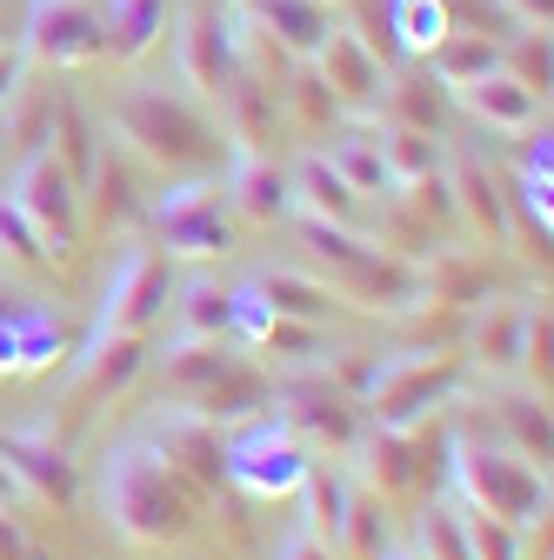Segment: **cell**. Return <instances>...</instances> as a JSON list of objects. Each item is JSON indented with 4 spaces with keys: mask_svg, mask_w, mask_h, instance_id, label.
Segmentation results:
<instances>
[{
    "mask_svg": "<svg viewBox=\"0 0 554 560\" xmlns=\"http://www.w3.org/2000/svg\"><path fill=\"white\" fill-rule=\"evenodd\" d=\"M200 501H207V487H194L141 428L120 434L94 467V508H101L107 534L141 553L181 547L200 527Z\"/></svg>",
    "mask_w": 554,
    "mask_h": 560,
    "instance_id": "obj_1",
    "label": "cell"
},
{
    "mask_svg": "<svg viewBox=\"0 0 554 560\" xmlns=\"http://www.w3.org/2000/svg\"><path fill=\"white\" fill-rule=\"evenodd\" d=\"M107 140L161 180H181V174H221V154L228 140L221 127L207 120V107L168 81H127L114 88L107 101Z\"/></svg>",
    "mask_w": 554,
    "mask_h": 560,
    "instance_id": "obj_2",
    "label": "cell"
},
{
    "mask_svg": "<svg viewBox=\"0 0 554 560\" xmlns=\"http://www.w3.org/2000/svg\"><path fill=\"white\" fill-rule=\"evenodd\" d=\"M441 494L461 508V514H495V521H515L528 534L547 527V467L528 460L508 434H468L454 428L441 441Z\"/></svg>",
    "mask_w": 554,
    "mask_h": 560,
    "instance_id": "obj_3",
    "label": "cell"
},
{
    "mask_svg": "<svg viewBox=\"0 0 554 560\" xmlns=\"http://www.w3.org/2000/svg\"><path fill=\"white\" fill-rule=\"evenodd\" d=\"M334 374V368H327ZM368 413V428H394V434H428L435 420L461 400L468 387V361L448 347H394L381 361L341 368L334 374Z\"/></svg>",
    "mask_w": 554,
    "mask_h": 560,
    "instance_id": "obj_4",
    "label": "cell"
},
{
    "mask_svg": "<svg viewBox=\"0 0 554 560\" xmlns=\"http://www.w3.org/2000/svg\"><path fill=\"white\" fill-rule=\"evenodd\" d=\"M161 381H168V400L200 407L215 428H234V420L274 407V381L261 374V361L247 354V347L228 340V334H200V340L168 334Z\"/></svg>",
    "mask_w": 554,
    "mask_h": 560,
    "instance_id": "obj_5",
    "label": "cell"
},
{
    "mask_svg": "<svg viewBox=\"0 0 554 560\" xmlns=\"http://www.w3.org/2000/svg\"><path fill=\"white\" fill-rule=\"evenodd\" d=\"M461 361L488 381H534L547 387V301L534 294H481L461 327Z\"/></svg>",
    "mask_w": 554,
    "mask_h": 560,
    "instance_id": "obj_6",
    "label": "cell"
},
{
    "mask_svg": "<svg viewBox=\"0 0 554 560\" xmlns=\"http://www.w3.org/2000/svg\"><path fill=\"white\" fill-rule=\"evenodd\" d=\"M141 221L154 234V247L168 260H228L241 247V221L228 214L221 200V174H181V180H161V194L141 207Z\"/></svg>",
    "mask_w": 554,
    "mask_h": 560,
    "instance_id": "obj_7",
    "label": "cell"
},
{
    "mask_svg": "<svg viewBox=\"0 0 554 560\" xmlns=\"http://www.w3.org/2000/svg\"><path fill=\"white\" fill-rule=\"evenodd\" d=\"M174 280L181 273H174V260L154 241L127 234L114 267H107V280H101V307H94V327L81 334V347L120 340V334H154L168 320V307H174Z\"/></svg>",
    "mask_w": 554,
    "mask_h": 560,
    "instance_id": "obj_8",
    "label": "cell"
},
{
    "mask_svg": "<svg viewBox=\"0 0 554 560\" xmlns=\"http://www.w3.org/2000/svg\"><path fill=\"white\" fill-rule=\"evenodd\" d=\"M308 467H314V447L274 407L221 428V480H234L247 501H295Z\"/></svg>",
    "mask_w": 554,
    "mask_h": 560,
    "instance_id": "obj_9",
    "label": "cell"
},
{
    "mask_svg": "<svg viewBox=\"0 0 554 560\" xmlns=\"http://www.w3.org/2000/svg\"><path fill=\"white\" fill-rule=\"evenodd\" d=\"M274 413L321 454V460H348L355 441L368 434L361 400L341 387L327 368H301V374H274Z\"/></svg>",
    "mask_w": 554,
    "mask_h": 560,
    "instance_id": "obj_10",
    "label": "cell"
},
{
    "mask_svg": "<svg viewBox=\"0 0 554 560\" xmlns=\"http://www.w3.org/2000/svg\"><path fill=\"white\" fill-rule=\"evenodd\" d=\"M14 47L27 67H47V74H74V67L107 60L101 0H27V21H21Z\"/></svg>",
    "mask_w": 554,
    "mask_h": 560,
    "instance_id": "obj_11",
    "label": "cell"
},
{
    "mask_svg": "<svg viewBox=\"0 0 554 560\" xmlns=\"http://www.w3.org/2000/svg\"><path fill=\"white\" fill-rule=\"evenodd\" d=\"M8 194L27 207V221L47 234V247H54L60 260L74 254V241H81V180H74V167L60 161L54 140H41V148H27V154H21V167H14V180H8Z\"/></svg>",
    "mask_w": 554,
    "mask_h": 560,
    "instance_id": "obj_12",
    "label": "cell"
},
{
    "mask_svg": "<svg viewBox=\"0 0 554 560\" xmlns=\"http://www.w3.org/2000/svg\"><path fill=\"white\" fill-rule=\"evenodd\" d=\"M314 74H321V88L334 94V107L348 114V120H374L381 114V101H388V88H394V74H388V60L348 27V21H334V34L321 40V54L308 60Z\"/></svg>",
    "mask_w": 554,
    "mask_h": 560,
    "instance_id": "obj_13",
    "label": "cell"
},
{
    "mask_svg": "<svg viewBox=\"0 0 554 560\" xmlns=\"http://www.w3.org/2000/svg\"><path fill=\"white\" fill-rule=\"evenodd\" d=\"M67 354H74V340L54 320V307L0 288V381H34V374L60 368Z\"/></svg>",
    "mask_w": 554,
    "mask_h": 560,
    "instance_id": "obj_14",
    "label": "cell"
},
{
    "mask_svg": "<svg viewBox=\"0 0 554 560\" xmlns=\"http://www.w3.org/2000/svg\"><path fill=\"white\" fill-rule=\"evenodd\" d=\"M168 34H174V88L194 94V101H215L234 74L228 14L221 8H174Z\"/></svg>",
    "mask_w": 554,
    "mask_h": 560,
    "instance_id": "obj_15",
    "label": "cell"
},
{
    "mask_svg": "<svg viewBox=\"0 0 554 560\" xmlns=\"http://www.w3.org/2000/svg\"><path fill=\"white\" fill-rule=\"evenodd\" d=\"M448 194H454V221L474 234V247H515V214H508V194L488 167L481 148H454L448 140Z\"/></svg>",
    "mask_w": 554,
    "mask_h": 560,
    "instance_id": "obj_16",
    "label": "cell"
},
{
    "mask_svg": "<svg viewBox=\"0 0 554 560\" xmlns=\"http://www.w3.org/2000/svg\"><path fill=\"white\" fill-rule=\"evenodd\" d=\"M0 474L14 480L21 501H41V508H67V501H74V487H81V480H74V460L60 454L54 420L0 434Z\"/></svg>",
    "mask_w": 554,
    "mask_h": 560,
    "instance_id": "obj_17",
    "label": "cell"
},
{
    "mask_svg": "<svg viewBox=\"0 0 554 560\" xmlns=\"http://www.w3.org/2000/svg\"><path fill=\"white\" fill-rule=\"evenodd\" d=\"M221 200L241 228H281L295 214L288 167H274L267 148H228L221 154Z\"/></svg>",
    "mask_w": 554,
    "mask_h": 560,
    "instance_id": "obj_18",
    "label": "cell"
},
{
    "mask_svg": "<svg viewBox=\"0 0 554 560\" xmlns=\"http://www.w3.org/2000/svg\"><path fill=\"white\" fill-rule=\"evenodd\" d=\"M141 434L194 480V487H207V494H221V428L207 420L200 407H187V400H161L148 420H141Z\"/></svg>",
    "mask_w": 554,
    "mask_h": 560,
    "instance_id": "obj_19",
    "label": "cell"
},
{
    "mask_svg": "<svg viewBox=\"0 0 554 560\" xmlns=\"http://www.w3.org/2000/svg\"><path fill=\"white\" fill-rule=\"evenodd\" d=\"M228 8L274 47V54H281V60H314L321 54V40L334 34V8H327V0H228Z\"/></svg>",
    "mask_w": 554,
    "mask_h": 560,
    "instance_id": "obj_20",
    "label": "cell"
},
{
    "mask_svg": "<svg viewBox=\"0 0 554 560\" xmlns=\"http://www.w3.org/2000/svg\"><path fill=\"white\" fill-rule=\"evenodd\" d=\"M295 501H301V527L341 560V540H348V514H355V501H361V480H355V467L348 460H321L314 454V467H308V480L295 487Z\"/></svg>",
    "mask_w": 554,
    "mask_h": 560,
    "instance_id": "obj_21",
    "label": "cell"
},
{
    "mask_svg": "<svg viewBox=\"0 0 554 560\" xmlns=\"http://www.w3.org/2000/svg\"><path fill=\"white\" fill-rule=\"evenodd\" d=\"M448 101H454L474 127H488V133H528V127L547 120V94H534L528 81H515L508 67H495V74H481V81L454 88Z\"/></svg>",
    "mask_w": 554,
    "mask_h": 560,
    "instance_id": "obj_22",
    "label": "cell"
},
{
    "mask_svg": "<svg viewBox=\"0 0 554 560\" xmlns=\"http://www.w3.org/2000/svg\"><path fill=\"white\" fill-rule=\"evenodd\" d=\"M141 374H148V334L94 340V347H74V354H67V394L74 400H114Z\"/></svg>",
    "mask_w": 554,
    "mask_h": 560,
    "instance_id": "obj_23",
    "label": "cell"
},
{
    "mask_svg": "<svg viewBox=\"0 0 554 560\" xmlns=\"http://www.w3.org/2000/svg\"><path fill=\"white\" fill-rule=\"evenodd\" d=\"M174 21V0H101V27H107V60L141 67Z\"/></svg>",
    "mask_w": 554,
    "mask_h": 560,
    "instance_id": "obj_24",
    "label": "cell"
},
{
    "mask_svg": "<svg viewBox=\"0 0 554 560\" xmlns=\"http://www.w3.org/2000/svg\"><path fill=\"white\" fill-rule=\"evenodd\" d=\"M374 127V140H381V161H388V180H394V194H407V187H422V180H435L441 167H448V133H428V127H401V120H368Z\"/></svg>",
    "mask_w": 554,
    "mask_h": 560,
    "instance_id": "obj_25",
    "label": "cell"
},
{
    "mask_svg": "<svg viewBox=\"0 0 554 560\" xmlns=\"http://www.w3.org/2000/svg\"><path fill=\"white\" fill-rule=\"evenodd\" d=\"M327 140V167L341 174V180H348L361 200H388L394 194V180H388V161H381V140H374V127L368 120H341L334 133H321Z\"/></svg>",
    "mask_w": 554,
    "mask_h": 560,
    "instance_id": "obj_26",
    "label": "cell"
},
{
    "mask_svg": "<svg viewBox=\"0 0 554 560\" xmlns=\"http://www.w3.org/2000/svg\"><path fill=\"white\" fill-rule=\"evenodd\" d=\"M288 187H295V214H321V221H341V228H361V194L327 167L321 148H308L288 167Z\"/></svg>",
    "mask_w": 554,
    "mask_h": 560,
    "instance_id": "obj_27",
    "label": "cell"
},
{
    "mask_svg": "<svg viewBox=\"0 0 554 560\" xmlns=\"http://www.w3.org/2000/svg\"><path fill=\"white\" fill-rule=\"evenodd\" d=\"M488 400H495V434H508L528 460H541L547 467V387H534V381H495L488 387Z\"/></svg>",
    "mask_w": 554,
    "mask_h": 560,
    "instance_id": "obj_28",
    "label": "cell"
},
{
    "mask_svg": "<svg viewBox=\"0 0 554 560\" xmlns=\"http://www.w3.org/2000/svg\"><path fill=\"white\" fill-rule=\"evenodd\" d=\"M254 288L267 294L274 314H288V320H327V307L341 301L314 267H261V273H254Z\"/></svg>",
    "mask_w": 554,
    "mask_h": 560,
    "instance_id": "obj_29",
    "label": "cell"
},
{
    "mask_svg": "<svg viewBox=\"0 0 554 560\" xmlns=\"http://www.w3.org/2000/svg\"><path fill=\"white\" fill-rule=\"evenodd\" d=\"M168 334H181V340H200V334H228V288H221L215 273H187V280H174Z\"/></svg>",
    "mask_w": 554,
    "mask_h": 560,
    "instance_id": "obj_30",
    "label": "cell"
},
{
    "mask_svg": "<svg viewBox=\"0 0 554 560\" xmlns=\"http://www.w3.org/2000/svg\"><path fill=\"white\" fill-rule=\"evenodd\" d=\"M495 67H501V40L448 27V40L428 54V81L454 94V88H468V81H481V74H495Z\"/></svg>",
    "mask_w": 554,
    "mask_h": 560,
    "instance_id": "obj_31",
    "label": "cell"
},
{
    "mask_svg": "<svg viewBox=\"0 0 554 560\" xmlns=\"http://www.w3.org/2000/svg\"><path fill=\"white\" fill-rule=\"evenodd\" d=\"M381 8H388V40H394V54H414V60H428V54L448 40V27H454L448 0H381Z\"/></svg>",
    "mask_w": 554,
    "mask_h": 560,
    "instance_id": "obj_32",
    "label": "cell"
},
{
    "mask_svg": "<svg viewBox=\"0 0 554 560\" xmlns=\"http://www.w3.org/2000/svg\"><path fill=\"white\" fill-rule=\"evenodd\" d=\"M407 547L422 553V560H474V547H468V521H461V508L441 494V487L422 501V514H414Z\"/></svg>",
    "mask_w": 554,
    "mask_h": 560,
    "instance_id": "obj_33",
    "label": "cell"
},
{
    "mask_svg": "<svg viewBox=\"0 0 554 560\" xmlns=\"http://www.w3.org/2000/svg\"><path fill=\"white\" fill-rule=\"evenodd\" d=\"M274 114H281V120H288L295 133H314V140H321V133H334L341 120H348V114L334 107V94L321 88V74H314L308 60L295 67V81L281 88V107H274Z\"/></svg>",
    "mask_w": 554,
    "mask_h": 560,
    "instance_id": "obj_34",
    "label": "cell"
},
{
    "mask_svg": "<svg viewBox=\"0 0 554 560\" xmlns=\"http://www.w3.org/2000/svg\"><path fill=\"white\" fill-rule=\"evenodd\" d=\"M0 254L8 260H21V267H60V254L47 247V234L27 221V207L0 187Z\"/></svg>",
    "mask_w": 554,
    "mask_h": 560,
    "instance_id": "obj_35",
    "label": "cell"
},
{
    "mask_svg": "<svg viewBox=\"0 0 554 560\" xmlns=\"http://www.w3.org/2000/svg\"><path fill=\"white\" fill-rule=\"evenodd\" d=\"M441 101L448 88H428V81H394L388 101H381V120H401V127H428L441 133Z\"/></svg>",
    "mask_w": 554,
    "mask_h": 560,
    "instance_id": "obj_36",
    "label": "cell"
},
{
    "mask_svg": "<svg viewBox=\"0 0 554 560\" xmlns=\"http://www.w3.org/2000/svg\"><path fill=\"white\" fill-rule=\"evenodd\" d=\"M461 521H468L474 560H528V547H534V534L515 521H495V514H461Z\"/></svg>",
    "mask_w": 554,
    "mask_h": 560,
    "instance_id": "obj_37",
    "label": "cell"
},
{
    "mask_svg": "<svg viewBox=\"0 0 554 560\" xmlns=\"http://www.w3.org/2000/svg\"><path fill=\"white\" fill-rule=\"evenodd\" d=\"M508 207L521 214L528 241H541V247H547V234H554V174H515ZM521 228H515V234H521Z\"/></svg>",
    "mask_w": 554,
    "mask_h": 560,
    "instance_id": "obj_38",
    "label": "cell"
},
{
    "mask_svg": "<svg viewBox=\"0 0 554 560\" xmlns=\"http://www.w3.org/2000/svg\"><path fill=\"white\" fill-rule=\"evenodd\" d=\"M495 8L515 21V34H547L554 27V0H495Z\"/></svg>",
    "mask_w": 554,
    "mask_h": 560,
    "instance_id": "obj_39",
    "label": "cell"
},
{
    "mask_svg": "<svg viewBox=\"0 0 554 560\" xmlns=\"http://www.w3.org/2000/svg\"><path fill=\"white\" fill-rule=\"evenodd\" d=\"M21 94H27V60H21V47L0 40V114H8Z\"/></svg>",
    "mask_w": 554,
    "mask_h": 560,
    "instance_id": "obj_40",
    "label": "cell"
},
{
    "mask_svg": "<svg viewBox=\"0 0 554 560\" xmlns=\"http://www.w3.org/2000/svg\"><path fill=\"white\" fill-rule=\"evenodd\" d=\"M274 560H334V553H327V547H321V540H314L301 521H295V527H288V540L274 547Z\"/></svg>",
    "mask_w": 554,
    "mask_h": 560,
    "instance_id": "obj_41",
    "label": "cell"
},
{
    "mask_svg": "<svg viewBox=\"0 0 554 560\" xmlns=\"http://www.w3.org/2000/svg\"><path fill=\"white\" fill-rule=\"evenodd\" d=\"M374 560H422V553H414V547H407V540H388V547H381V553H374Z\"/></svg>",
    "mask_w": 554,
    "mask_h": 560,
    "instance_id": "obj_42",
    "label": "cell"
},
{
    "mask_svg": "<svg viewBox=\"0 0 554 560\" xmlns=\"http://www.w3.org/2000/svg\"><path fill=\"white\" fill-rule=\"evenodd\" d=\"M327 8H334V14H341V8H348V0H327Z\"/></svg>",
    "mask_w": 554,
    "mask_h": 560,
    "instance_id": "obj_43",
    "label": "cell"
},
{
    "mask_svg": "<svg viewBox=\"0 0 554 560\" xmlns=\"http://www.w3.org/2000/svg\"><path fill=\"white\" fill-rule=\"evenodd\" d=\"M0 154H8V133H0Z\"/></svg>",
    "mask_w": 554,
    "mask_h": 560,
    "instance_id": "obj_44",
    "label": "cell"
}]
</instances>
